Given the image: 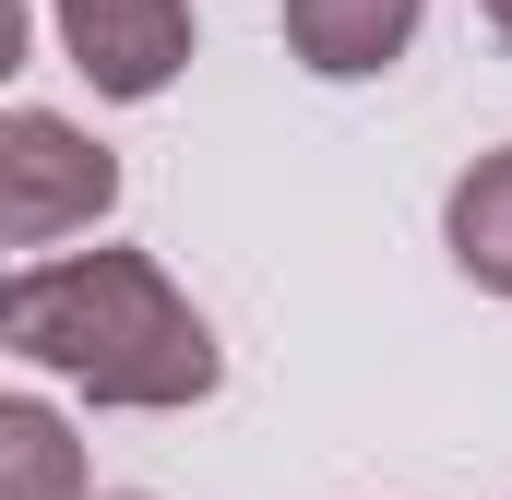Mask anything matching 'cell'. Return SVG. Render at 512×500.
Returning a JSON list of instances; mask_svg holds the SVG:
<instances>
[{"instance_id":"cell-1","label":"cell","mask_w":512,"mask_h":500,"mask_svg":"<svg viewBox=\"0 0 512 500\" xmlns=\"http://www.w3.org/2000/svg\"><path fill=\"white\" fill-rule=\"evenodd\" d=\"M0 346L120 417H179L227 381L215 322L179 298L155 250H36L0 286Z\"/></svg>"},{"instance_id":"cell-2","label":"cell","mask_w":512,"mask_h":500,"mask_svg":"<svg viewBox=\"0 0 512 500\" xmlns=\"http://www.w3.org/2000/svg\"><path fill=\"white\" fill-rule=\"evenodd\" d=\"M120 203V155L60 108H12L0 120V239L12 250H60L72 227H108Z\"/></svg>"},{"instance_id":"cell-3","label":"cell","mask_w":512,"mask_h":500,"mask_svg":"<svg viewBox=\"0 0 512 500\" xmlns=\"http://www.w3.org/2000/svg\"><path fill=\"white\" fill-rule=\"evenodd\" d=\"M48 24H60L72 72H84L108 108H143V96H167V84L191 72V48H203L191 0H48Z\"/></svg>"},{"instance_id":"cell-4","label":"cell","mask_w":512,"mask_h":500,"mask_svg":"<svg viewBox=\"0 0 512 500\" xmlns=\"http://www.w3.org/2000/svg\"><path fill=\"white\" fill-rule=\"evenodd\" d=\"M429 0H286V60L310 84H382L417 48Z\"/></svg>"},{"instance_id":"cell-5","label":"cell","mask_w":512,"mask_h":500,"mask_svg":"<svg viewBox=\"0 0 512 500\" xmlns=\"http://www.w3.org/2000/svg\"><path fill=\"white\" fill-rule=\"evenodd\" d=\"M441 250H453L465 286L512 298V143H501V155H477V167L453 179V203H441Z\"/></svg>"},{"instance_id":"cell-6","label":"cell","mask_w":512,"mask_h":500,"mask_svg":"<svg viewBox=\"0 0 512 500\" xmlns=\"http://www.w3.org/2000/svg\"><path fill=\"white\" fill-rule=\"evenodd\" d=\"M0 500H84V453L36 393L0 405Z\"/></svg>"},{"instance_id":"cell-7","label":"cell","mask_w":512,"mask_h":500,"mask_svg":"<svg viewBox=\"0 0 512 500\" xmlns=\"http://www.w3.org/2000/svg\"><path fill=\"white\" fill-rule=\"evenodd\" d=\"M477 12H489V36H512V0H477Z\"/></svg>"},{"instance_id":"cell-8","label":"cell","mask_w":512,"mask_h":500,"mask_svg":"<svg viewBox=\"0 0 512 500\" xmlns=\"http://www.w3.org/2000/svg\"><path fill=\"white\" fill-rule=\"evenodd\" d=\"M120 500H143V489H120Z\"/></svg>"}]
</instances>
